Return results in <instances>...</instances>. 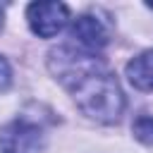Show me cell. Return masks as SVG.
Segmentation results:
<instances>
[{
	"mask_svg": "<svg viewBox=\"0 0 153 153\" xmlns=\"http://www.w3.org/2000/svg\"><path fill=\"white\" fill-rule=\"evenodd\" d=\"M48 67L69 91L84 115L105 124L120 120L124 110L122 88L115 74L96 53H86L76 45H60L50 50Z\"/></svg>",
	"mask_w": 153,
	"mask_h": 153,
	"instance_id": "obj_1",
	"label": "cell"
},
{
	"mask_svg": "<svg viewBox=\"0 0 153 153\" xmlns=\"http://www.w3.org/2000/svg\"><path fill=\"white\" fill-rule=\"evenodd\" d=\"M45 146L43 129L29 120H12L0 129V153H41Z\"/></svg>",
	"mask_w": 153,
	"mask_h": 153,
	"instance_id": "obj_2",
	"label": "cell"
},
{
	"mask_svg": "<svg viewBox=\"0 0 153 153\" xmlns=\"http://www.w3.org/2000/svg\"><path fill=\"white\" fill-rule=\"evenodd\" d=\"M29 26L41 38H53L69 22V7L65 2H31L26 7Z\"/></svg>",
	"mask_w": 153,
	"mask_h": 153,
	"instance_id": "obj_3",
	"label": "cell"
},
{
	"mask_svg": "<svg viewBox=\"0 0 153 153\" xmlns=\"http://www.w3.org/2000/svg\"><path fill=\"white\" fill-rule=\"evenodd\" d=\"M69 36L74 41L76 48L86 50V53H98L108 45V31L103 26V22L93 14H81L72 22Z\"/></svg>",
	"mask_w": 153,
	"mask_h": 153,
	"instance_id": "obj_4",
	"label": "cell"
},
{
	"mask_svg": "<svg viewBox=\"0 0 153 153\" xmlns=\"http://www.w3.org/2000/svg\"><path fill=\"white\" fill-rule=\"evenodd\" d=\"M127 79L139 91H153V48L127 62Z\"/></svg>",
	"mask_w": 153,
	"mask_h": 153,
	"instance_id": "obj_5",
	"label": "cell"
},
{
	"mask_svg": "<svg viewBox=\"0 0 153 153\" xmlns=\"http://www.w3.org/2000/svg\"><path fill=\"white\" fill-rule=\"evenodd\" d=\"M131 131H134V136H136L141 143L153 146V117H151V115H141V117L131 124Z\"/></svg>",
	"mask_w": 153,
	"mask_h": 153,
	"instance_id": "obj_6",
	"label": "cell"
},
{
	"mask_svg": "<svg viewBox=\"0 0 153 153\" xmlns=\"http://www.w3.org/2000/svg\"><path fill=\"white\" fill-rule=\"evenodd\" d=\"M12 81V72H10V65L5 57H0V91H5Z\"/></svg>",
	"mask_w": 153,
	"mask_h": 153,
	"instance_id": "obj_7",
	"label": "cell"
},
{
	"mask_svg": "<svg viewBox=\"0 0 153 153\" xmlns=\"http://www.w3.org/2000/svg\"><path fill=\"white\" fill-rule=\"evenodd\" d=\"M0 29H2V7H0Z\"/></svg>",
	"mask_w": 153,
	"mask_h": 153,
	"instance_id": "obj_8",
	"label": "cell"
},
{
	"mask_svg": "<svg viewBox=\"0 0 153 153\" xmlns=\"http://www.w3.org/2000/svg\"><path fill=\"white\" fill-rule=\"evenodd\" d=\"M146 7H151V10H153V2H148V5H146Z\"/></svg>",
	"mask_w": 153,
	"mask_h": 153,
	"instance_id": "obj_9",
	"label": "cell"
}]
</instances>
